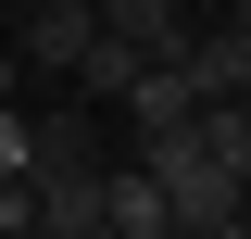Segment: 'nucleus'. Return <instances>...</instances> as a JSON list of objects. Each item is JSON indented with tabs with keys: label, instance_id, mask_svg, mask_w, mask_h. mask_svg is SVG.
Returning a JSON list of instances; mask_svg holds the SVG:
<instances>
[{
	"label": "nucleus",
	"instance_id": "1",
	"mask_svg": "<svg viewBox=\"0 0 251 239\" xmlns=\"http://www.w3.org/2000/svg\"><path fill=\"white\" fill-rule=\"evenodd\" d=\"M138 164H151V189H163V214H176V227H214L226 202H251V177H226L188 126H151V139H138Z\"/></svg>",
	"mask_w": 251,
	"mask_h": 239
},
{
	"label": "nucleus",
	"instance_id": "2",
	"mask_svg": "<svg viewBox=\"0 0 251 239\" xmlns=\"http://www.w3.org/2000/svg\"><path fill=\"white\" fill-rule=\"evenodd\" d=\"M88 38H100V0H38L25 13V76H75Z\"/></svg>",
	"mask_w": 251,
	"mask_h": 239
},
{
	"label": "nucleus",
	"instance_id": "3",
	"mask_svg": "<svg viewBox=\"0 0 251 239\" xmlns=\"http://www.w3.org/2000/svg\"><path fill=\"white\" fill-rule=\"evenodd\" d=\"M188 89L201 101H251V26H201L188 38Z\"/></svg>",
	"mask_w": 251,
	"mask_h": 239
},
{
	"label": "nucleus",
	"instance_id": "4",
	"mask_svg": "<svg viewBox=\"0 0 251 239\" xmlns=\"http://www.w3.org/2000/svg\"><path fill=\"white\" fill-rule=\"evenodd\" d=\"M100 26H113V38H138L151 63H176L188 38H201V26H188V0H100Z\"/></svg>",
	"mask_w": 251,
	"mask_h": 239
},
{
	"label": "nucleus",
	"instance_id": "5",
	"mask_svg": "<svg viewBox=\"0 0 251 239\" xmlns=\"http://www.w3.org/2000/svg\"><path fill=\"white\" fill-rule=\"evenodd\" d=\"M100 214H113V239H163L176 227L163 189H151V164H100Z\"/></svg>",
	"mask_w": 251,
	"mask_h": 239
},
{
	"label": "nucleus",
	"instance_id": "6",
	"mask_svg": "<svg viewBox=\"0 0 251 239\" xmlns=\"http://www.w3.org/2000/svg\"><path fill=\"white\" fill-rule=\"evenodd\" d=\"M188 139L214 151L226 177H251V101H201V114H188Z\"/></svg>",
	"mask_w": 251,
	"mask_h": 239
},
{
	"label": "nucleus",
	"instance_id": "7",
	"mask_svg": "<svg viewBox=\"0 0 251 239\" xmlns=\"http://www.w3.org/2000/svg\"><path fill=\"white\" fill-rule=\"evenodd\" d=\"M138 63H151L138 38H113V26H100V38H88V63H75V89H88V101H126V76H138Z\"/></svg>",
	"mask_w": 251,
	"mask_h": 239
},
{
	"label": "nucleus",
	"instance_id": "8",
	"mask_svg": "<svg viewBox=\"0 0 251 239\" xmlns=\"http://www.w3.org/2000/svg\"><path fill=\"white\" fill-rule=\"evenodd\" d=\"M38 227V177H0V239H25Z\"/></svg>",
	"mask_w": 251,
	"mask_h": 239
},
{
	"label": "nucleus",
	"instance_id": "9",
	"mask_svg": "<svg viewBox=\"0 0 251 239\" xmlns=\"http://www.w3.org/2000/svg\"><path fill=\"white\" fill-rule=\"evenodd\" d=\"M0 177H25V114L0 101Z\"/></svg>",
	"mask_w": 251,
	"mask_h": 239
},
{
	"label": "nucleus",
	"instance_id": "10",
	"mask_svg": "<svg viewBox=\"0 0 251 239\" xmlns=\"http://www.w3.org/2000/svg\"><path fill=\"white\" fill-rule=\"evenodd\" d=\"M188 239H251V202H226L214 227H188Z\"/></svg>",
	"mask_w": 251,
	"mask_h": 239
},
{
	"label": "nucleus",
	"instance_id": "11",
	"mask_svg": "<svg viewBox=\"0 0 251 239\" xmlns=\"http://www.w3.org/2000/svg\"><path fill=\"white\" fill-rule=\"evenodd\" d=\"M13 76H25V63H13V51H0V101H13Z\"/></svg>",
	"mask_w": 251,
	"mask_h": 239
},
{
	"label": "nucleus",
	"instance_id": "12",
	"mask_svg": "<svg viewBox=\"0 0 251 239\" xmlns=\"http://www.w3.org/2000/svg\"><path fill=\"white\" fill-rule=\"evenodd\" d=\"M163 239H188V227H163Z\"/></svg>",
	"mask_w": 251,
	"mask_h": 239
}]
</instances>
